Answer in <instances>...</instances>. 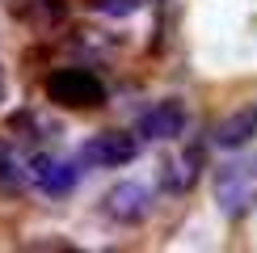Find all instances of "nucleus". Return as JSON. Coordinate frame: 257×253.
I'll list each match as a JSON object with an SVG mask.
<instances>
[{
	"mask_svg": "<svg viewBox=\"0 0 257 253\" xmlns=\"http://www.w3.org/2000/svg\"><path fill=\"white\" fill-rule=\"evenodd\" d=\"M186 126H190V114H186L181 101H156L152 110L139 114L135 135L139 140H152V144H173V140L186 135Z\"/></svg>",
	"mask_w": 257,
	"mask_h": 253,
	"instance_id": "obj_5",
	"label": "nucleus"
},
{
	"mask_svg": "<svg viewBox=\"0 0 257 253\" xmlns=\"http://www.w3.org/2000/svg\"><path fill=\"white\" fill-rule=\"evenodd\" d=\"M26 182H30L26 161L13 152V144H9V140H0V198L21 194V186H26Z\"/></svg>",
	"mask_w": 257,
	"mask_h": 253,
	"instance_id": "obj_8",
	"label": "nucleus"
},
{
	"mask_svg": "<svg viewBox=\"0 0 257 253\" xmlns=\"http://www.w3.org/2000/svg\"><path fill=\"white\" fill-rule=\"evenodd\" d=\"M47 97L68 110H97L105 101V84L89 68H59L47 76Z\"/></svg>",
	"mask_w": 257,
	"mask_h": 253,
	"instance_id": "obj_2",
	"label": "nucleus"
},
{
	"mask_svg": "<svg viewBox=\"0 0 257 253\" xmlns=\"http://www.w3.org/2000/svg\"><path fill=\"white\" fill-rule=\"evenodd\" d=\"M93 9L101 17H135L144 9V0H93Z\"/></svg>",
	"mask_w": 257,
	"mask_h": 253,
	"instance_id": "obj_10",
	"label": "nucleus"
},
{
	"mask_svg": "<svg viewBox=\"0 0 257 253\" xmlns=\"http://www.w3.org/2000/svg\"><path fill=\"white\" fill-rule=\"evenodd\" d=\"M253 135H257V105H240L228 118H219V126H215V144L228 148V152L253 144Z\"/></svg>",
	"mask_w": 257,
	"mask_h": 253,
	"instance_id": "obj_7",
	"label": "nucleus"
},
{
	"mask_svg": "<svg viewBox=\"0 0 257 253\" xmlns=\"http://www.w3.org/2000/svg\"><path fill=\"white\" fill-rule=\"evenodd\" d=\"M105 215L114 219V224L131 228V224H144L148 215H152V190H148L144 182H118L105 194Z\"/></svg>",
	"mask_w": 257,
	"mask_h": 253,
	"instance_id": "obj_6",
	"label": "nucleus"
},
{
	"mask_svg": "<svg viewBox=\"0 0 257 253\" xmlns=\"http://www.w3.org/2000/svg\"><path fill=\"white\" fill-rule=\"evenodd\" d=\"M135 156H139V135H131V131H97L80 148V161L93 169H122Z\"/></svg>",
	"mask_w": 257,
	"mask_h": 253,
	"instance_id": "obj_3",
	"label": "nucleus"
},
{
	"mask_svg": "<svg viewBox=\"0 0 257 253\" xmlns=\"http://www.w3.org/2000/svg\"><path fill=\"white\" fill-rule=\"evenodd\" d=\"M0 97H5V80H0Z\"/></svg>",
	"mask_w": 257,
	"mask_h": 253,
	"instance_id": "obj_11",
	"label": "nucleus"
},
{
	"mask_svg": "<svg viewBox=\"0 0 257 253\" xmlns=\"http://www.w3.org/2000/svg\"><path fill=\"white\" fill-rule=\"evenodd\" d=\"M215 203L228 219H244L257 207V165L228 161L215 169Z\"/></svg>",
	"mask_w": 257,
	"mask_h": 253,
	"instance_id": "obj_1",
	"label": "nucleus"
},
{
	"mask_svg": "<svg viewBox=\"0 0 257 253\" xmlns=\"http://www.w3.org/2000/svg\"><path fill=\"white\" fill-rule=\"evenodd\" d=\"M194 165V156H177V161H169L165 169H160V182H165L169 190H190V182H194V173L198 169H190Z\"/></svg>",
	"mask_w": 257,
	"mask_h": 253,
	"instance_id": "obj_9",
	"label": "nucleus"
},
{
	"mask_svg": "<svg viewBox=\"0 0 257 253\" xmlns=\"http://www.w3.org/2000/svg\"><path fill=\"white\" fill-rule=\"evenodd\" d=\"M26 173H30V186H38L47 198L72 194L76 182H80V169L72 161H63V156H51V152H34L26 161Z\"/></svg>",
	"mask_w": 257,
	"mask_h": 253,
	"instance_id": "obj_4",
	"label": "nucleus"
}]
</instances>
